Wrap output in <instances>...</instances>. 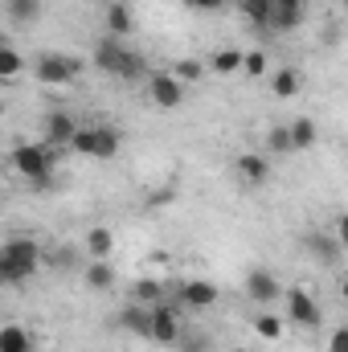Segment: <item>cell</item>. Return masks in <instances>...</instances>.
<instances>
[{
  "mask_svg": "<svg viewBox=\"0 0 348 352\" xmlns=\"http://www.w3.org/2000/svg\"><path fill=\"white\" fill-rule=\"evenodd\" d=\"M184 4H193V8H201V12H217V8H221V0H184Z\"/></svg>",
  "mask_w": 348,
  "mask_h": 352,
  "instance_id": "34",
  "label": "cell"
},
{
  "mask_svg": "<svg viewBox=\"0 0 348 352\" xmlns=\"http://www.w3.org/2000/svg\"><path fill=\"white\" fill-rule=\"evenodd\" d=\"M173 74L180 78V82H201V78H205V66H201L197 58H180V62L173 66Z\"/></svg>",
  "mask_w": 348,
  "mask_h": 352,
  "instance_id": "30",
  "label": "cell"
},
{
  "mask_svg": "<svg viewBox=\"0 0 348 352\" xmlns=\"http://www.w3.org/2000/svg\"><path fill=\"white\" fill-rule=\"evenodd\" d=\"M180 336H184L180 307H176V303H168V299L152 303V307H148V340H152V344H160V349H173Z\"/></svg>",
  "mask_w": 348,
  "mask_h": 352,
  "instance_id": "5",
  "label": "cell"
},
{
  "mask_svg": "<svg viewBox=\"0 0 348 352\" xmlns=\"http://www.w3.org/2000/svg\"><path fill=\"white\" fill-rule=\"evenodd\" d=\"M209 70H213L217 78H234V74L242 70V54H238V50H217V54L209 58Z\"/></svg>",
  "mask_w": 348,
  "mask_h": 352,
  "instance_id": "23",
  "label": "cell"
},
{
  "mask_svg": "<svg viewBox=\"0 0 348 352\" xmlns=\"http://www.w3.org/2000/svg\"><path fill=\"white\" fill-rule=\"evenodd\" d=\"M238 12L254 29H270V0H238Z\"/></svg>",
  "mask_w": 348,
  "mask_h": 352,
  "instance_id": "25",
  "label": "cell"
},
{
  "mask_svg": "<svg viewBox=\"0 0 348 352\" xmlns=\"http://www.w3.org/2000/svg\"><path fill=\"white\" fill-rule=\"evenodd\" d=\"M74 131H78V123H74L66 111H50V115H45V144H50V148H70Z\"/></svg>",
  "mask_w": 348,
  "mask_h": 352,
  "instance_id": "12",
  "label": "cell"
},
{
  "mask_svg": "<svg viewBox=\"0 0 348 352\" xmlns=\"http://www.w3.org/2000/svg\"><path fill=\"white\" fill-rule=\"evenodd\" d=\"M83 278H87L90 291H111V287L119 283V270L111 266V258H87V266H83Z\"/></svg>",
  "mask_w": 348,
  "mask_h": 352,
  "instance_id": "14",
  "label": "cell"
},
{
  "mask_svg": "<svg viewBox=\"0 0 348 352\" xmlns=\"http://www.w3.org/2000/svg\"><path fill=\"white\" fill-rule=\"evenodd\" d=\"M287 131H291V152H307V148H316V140H320V127H316V119H307V115H299L295 123H287Z\"/></svg>",
  "mask_w": 348,
  "mask_h": 352,
  "instance_id": "19",
  "label": "cell"
},
{
  "mask_svg": "<svg viewBox=\"0 0 348 352\" xmlns=\"http://www.w3.org/2000/svg\"><path fill=\"white\" fill-rule=\"evenodd\" d=\"M242 287H246V295H250L254 303H274V299L283 295V283H279V278H274L266 266H254V270H246Z\"/></svg>",
  "mask_w": 348,
  "mask_h": 352,
  "instance_id": "11",
  "label": "cell"
},
{
  "mask_svg": "<svg viewBox=\"0 0 348 352\" xmlns=\"http://www.w3.org/2000/svg\"><path fill=\"white\" fill-rule=\"evenodd\" d=\"M119 148H123V135H119V127H111V123H90V127H78V131H74V140H70V152L90 156V160H115V156H119Z\"/></svg>",
  "mask_w": 348,
  "mask_h": 352,
  "instance_id": "3",
  "label": "cell"
},
{
  "mask_svg": "<svg viewBox=\"0 0 348 352\" xmlns=\"http://www.w3.org/2000/svg\"><path fill=\"white\" fill-rule=\"evenodd\" d=\"M234 168H238V180L250 184V188L266 184V176H270V164H266V156H259V152H242Z\"/></svg>",
  "mask_w": 348,
  "mask_h": 352,
  "instance_id": "15",
  "label": "cell"
},
{
  "mask_svg": "<svg viewBox=\"0 0 348 352\" xmlns=\"http://www.w3.org/2000/svg\"><path fill=\"white\" fill-rule=\"evenodd\" d=\"M148 98L160 107V111H176L184 102V82L176 78L173 70H152L148 74Z\"/></svg>",
  "mask_w": 348,
  "mask_h": 352,
  "instance_id": "8",
  "label": "cell"
},
{
  "mask_svg": "<svg viewBox=\"0 0 348 352\" xmlns=\"http://www.w3.org/2000/svg\"><path fill=\"white\" fill-rule=\"evenodd\" d=\"M4 12L12 25H37L41 21V0H4Z\"/></svg>",
  "mask_w": 348,
  "mask_h": 352,
  "instance_id": "22",
  "label": "cell"
},
{
  "mask_svg": "<svg viewBox=\"0 0 348 352\" xmlns=\"http://www.w3.org/2000/svg\"><path fill=\"white\" fill-rule=\"evenodd\" d=\"M115 324H119L123 332H131V336L148 340V307H144V303H135V299H131V303L115 316Z\"/></svg>",
  "mask_w": 348,
  "mask_h": 352,
  "instance_id": "17",
  "label": "cell"
},
{
  "mask_svg": "<svg viewBox=\"0 0 348 352\" xmlns=\"http://www.w3.org/2000/svg\"><path fill=\"white\" fill-rule=\"evenodd\" d=\"M41 270V242L8 238L0 242V287H21Z\"/></svg>",
  "mask_w": 348,
  "mask_h": 352,
  "instance_id": "1",
  "label": "cell"
},
{
  "mask_svg": "<svg viewBox=\"0 0 348 352\" xmlns=\"http://www.w3.org/2000/svg\"><path fill=\"white\" fill-rule=\"evenodd\" d=\"M54 164H58V152H54L45 140H37V144H17V148H12V168H17V176H25V180H33V184L50 180Z\"/></svg>",
  "mask_w": 348,
  "mask_h": 352,
  "instance_id": "4",
  "label": "cell"
},
{
  "mask_svg": "<svg viewBox=\"0 0 348 352\" xmlns=\"http://www.w3.org/2000/svg\"><path fill=\"white\" fill-rule=\"evenodd\" d=\"M94 66H98L102 74L119 78V82H140V78H148L144 58H140L135 50H127L123 41H115V37H102V41L94 45Z\"/></svg>",
  "mask_w": 348,
  "mask_h": 352,
  "instance_id": "2",
  "label": "cell"
},
{
  "mask_svg": "<svg viewBox=\"0 0 348 352\" xmlns=\"http://www.w3.org/2000/svg\"><path fill=\"white\" fill-rule=\"evenodd\" d=\"M131 299H135V303H144V307H152V303H160V299H164V283H160V278H135Z\"/></svg>",
  "mask_w": 348,
  "mask_h": 352,
  "instance_id": "24",
  "label": "cell"
},
{
  "mask_svg": "<svg viewBox=\"0 0 348 352\" xmlns=\"http://www.w3.org/2000/svg\"><path fill=\"white\" fill-rule=\"evenodd\" d=\"M279 299H283L287 320H291L295 328H320L324 311H320V303H316V295H312V291H303V287H287Z\"/></svg>",
  "mask_w": 348,
  "mask_h": 352,
  "instance_id": "7",
  "label": "cell"
},
{
  "mask_svg": "<svg viewBox=\"0 0 348 352\" xmlns=\"http://www.w3.org/2000/svg\"><path fill=\"white\" fill-rule=\"evenodd\" d=\"M230 352H250V349H230Z\"/></svg>",
  "mask_w": 348,
  "mask_h": 352,
  "instance_id": "35",
  "label": "cell"
},
{
  "mask_svg": "<svg viewBox=\"0 0 348 352\" xmlns=\"http://www.w3.org/2000/svg\"><path fill=\"white\" fill-rule=\"evenodd\" d=\"M217 299H221V291H217V283H209V278H188V283H180V307H188V311H209V307H217Z\"/></svg>",
  "mask_w": 348,
  "mask_h": 352,
  "instance_id": "10",
  "label": "cell"
},
{
  "mask_svg": "<svg viewBox=\"0 0 348 352\" xmlns=\"http://www.w3.org/2000/svg\"><path fill=\"white\" fill-rule=\"evenodd\" d=\"M78 74H83V62L70 58V54H41L33 62V78L41 87H70Z\"/></svg>",
  "mask_w": 348,
  "mask_h": 352,
  "instance_id": "6",
  "label": "cell"
},
{
  "mask_svg": "<svg viewBox=\"0 0 348 352\" xmlns=\"http://www.w3.org/2000/svg\"><path fill=\"white\" fill-rule=\"evenodd\" d=\"M0 352H33V332L21 324H4L0 328Z\"/></svg>",
  "mask_w": 348,
  "mask_h": 352,
  "instance_id": "21",
  "label": "cell"
},
{
  "mask_svg": "<svg viewBox=\"0 0 348 352\" xmlns=\"http://www.w3.org/2000/svg\"><path fill=\"white\" fill-rule=\"evenodd\" d=\"M303 246H307V254H312L320 266H340V258H345V238H340V234L316 230V234L303 238Z\"/></svg>",
  "mask_w": 348,
  "mask_h": 352,
  "instance_id": "9",
  "label": "cell"
},
{
  "mask_svg": "<svg viewBox=\"0 0 348 352\" xmlns=\"http://www.w3.org/2000/svg\"><path fill=\"white\" fill-rule=\"evenodd\" d=\"M266 152H274V156L291 152V131H287V123H279V127L266 131Z\"/></svg>",
  "mask_w": 348,
  "mask_h": 352,
  "instance_id": "28",
  "label": "cell"
},
{
  "mask_svg": "<svg viewBox=\"0 0 348 352\" xmlns=\"http://www.w3.org/2000/svg\"><path fill=\"white\" fill-rule=\"evenodd\" d=\"M131 29H135V16H131V8H127L123 0L107 4V37L123 41V37H131Z\"/></svg>",
  "mask_w": 348,
  "mask_h": 352,
  "instance_id": "16",
  "label": "cell"
},
{
  "mask_svg": "<svg viewBox=\"0 0 348 352\" xmlns=\"http://www.w3.org/2000/svg\"><path fill=\"white\" fill-rule=\"evenodd\" d=\"M303 87V74L295 70V66H283V70H274V78H270V94L274 98H295Z\"/></svg>",
  "mask_w": 348,
  "mask_h": 352,
  "instance_id": "20",
  "label": "cell"
},
{
  "mask_svg": "<svg viewBox=\"0 0 348 352\" xmlns=\"http://www.w3.org/2000/svg\"><path fill=\"white\" fill-rule=\"evenodd\" d=\"M83 250H87V258H111L115 254V234L107 226H90L87 238H83Z\"/></svg>",
  "mask_w": 348,
  "mask_h": 352,
  "instance_id": "18",
  "label": "cell"
},
{
  "mask_svg": "<svg viewBox=\"0 0 348 352\" xmlns=\"http://www.w3.org/2000/svg\"><path fill=\"white\" fill-rule=\"evenodd\" d=\"M270 66H266V54L262 50H250V54H242V70L238 74H246V78H262Z\"/></svg>",
  "mask_w": 348,
  "mask_h": 352,
  "instance_id": "29",
  "label": "cell"
},
{
  "mask_svg": "<svg viewBox=\"0 0 348 352\" xmlns=\"http://www.w3.org/2000/svg\"><path fill=\"white\" fill-rule=\"evenodd\" d=\"M21 70H25V58H21V50H12V45H0V82H12V78H21Z\"/></svg>",
  "mask_w": 348,
  "mask_h": 352,
  "instance_id": "26",
  "label": "cell"
},
{
  "mask_svg": "<svg viewBox=\"0 0 348 352\" xmlns=\"http://www.w3.org/2000/svg\"><path fill=\"white\" fill-rule=\"evenodd\" d=\"M295 25H303V0H270V29L291 33Z\"/></svg>",
  "mask_w": 348,
  "mask_h": 352,
  "instance_id": "13",
  "label": "cell"
},
{
  "mask_svg": "<svg viewBox=\"0 0 348 352\" xmlns=\"http://www.w3.org/2000/svg\"><path fill=\"white\" fill-rule=\"evenodd\" d=\"M173 349H180V352H209V340H205V336H180Z\"/></svg>",
  "mask_w": 348,
  "mask_h": 352,
  "instance_id": "32",
  "label": "cell"
},
{
  "mask_svg": "<svg viewBox=\"0 0 348 352\" xmlns=\"http://www.w3.org/2000/svg\"><path fill=\"white\" fill-rule=\"evenodd\" d=\"M41 263H50V266H62V270H70V266L78 263V254H74V246H58V250H41Z\"/></svg>",
  "mask_w": 348,
  "mask_h": 352,
  "instance_id": "31",
  "label": "cell"
},
{
  "mask_svg": "<svg viewBox=\"0 0 348 352\" xmlns=\"http://www.w3.org/2000/svg\"><path fill=\"white\" fill-rule=\"evenodd\" d=\"M328 352H348V328H332V336H328Z\"/></svg>",
  "mask_w": 348,
  "mask_h": 352,
  "instance_id": "33",
  "label": "cell"
},
{
  "mask_svg": "<svg viewBox=\"0 0 348 352\" xmlns=\"http://www.w3.org/2000/svg\"><path fill=\"white\" fill-rule=\"evenodd\" d=\"M254 332H259L262 340H279V336H283V320L270 316V311H259V316H254Z\"/></svg>",
  "mask_w": 348,
  "mask_h": 352,
  "instance_id": "27",
  "label": "cell"
}]
</instances>
